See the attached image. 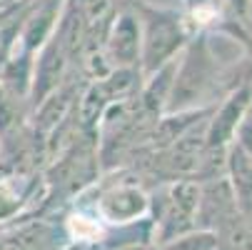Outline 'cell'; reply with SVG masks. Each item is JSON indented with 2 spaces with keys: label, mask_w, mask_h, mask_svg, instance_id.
Segmentation results:
<instances>
[{
  "label": "cell",
  "mask_w": 252,
  "mask_h": 250,
  "mask_svg": "<svg viewBox=\"0 0 252 250\" xmlns=\"http://www.w3.org/2000/svg\"><path fill=\"white\" fill-rule=\"evenodd\" d=\"M227 78L230 70L222 65L220 55L215 53L210 35L195 33L177 58L172 88L165 103V115L212 108L215 105L212 98L220 93Z\"/></svg>",
  "instance_id": "cell-1"
},
{
  "label": "cell",
  "mask_w": 252,
  "mask_h": 250,
  "mask_svg": "<svg viewBox=\"0 0 252 250\" xmlns=\"http://www.w3.org/2000/svg\"><path fill=\"white\" fill-rule=\"evenodd\" d=\"M140 23V75L148 78L185 50L192 28L183 10L150 5L148 0H127Z\"/></svg>",
  "instance_id": "cell-2"
},
{
  "label": "cell",
  "mask_w": 252,
  "mask_h": 250,
  "mask_svg": "<svg viewBox=\"0 0 252 250\" xmlns=\"http://www.w3.org/2000/svg\"><path fill=\"white\" fill-rule=\"evenodd\" d=\"M100 53L110 70H140V23L127 0H120L107 23Z\"/></svg>",
  "instance_id": "cell-3"
},
{
  "label": "cell",
  "mask_w": 252,
  "mask_h": 250,
  "mask_svg": "<svg viewBox=\"0 0 252 250\" xmlns=\"http://www.w3.org/2000/svg\"><path fill=\"white\" fill-rule=\"evenodd\" d=\"M95 215L107 228L140 223L150 215V195L137 183H115L97 195Z\"/></svg>",
  "instance_id": "cell-4"
},
{
  "label": "cell",
  "mask_w": 252,
  "mask_h": 250,
  "mask_svg": "<svg viewBox=\"0 0 252 250\" xmlns=\"http://www.w3.org/2000/svg\"><path fill=\"white\" fill-rule=\"evenodd\" d=\"M252 103V83L242 80L237 83L220 105H215L207 123H205V148H230V143L235 138V130L240 120L245 118L247 108Z\"/></svg>",
  "instance_id": "cell-5"
},
{
  "label": "cell",
  "mask_w": 252,
  "mask_h": 250,
  "mask_svg": "<svg viewBox=\"0 0 252 250\" xmlns=\"http://www.w3.org/2000/svg\"><path fill=\"white\" fill-rule=\"evenodd\" d=\"M183 13L192 33H215L225 18L220 0H183Z\"/></svg>",
  "instance_id": "cell-6"
},
{
  "label": "cell",
  "mask_w": 252,
  "mask_h": 250,
  "mask_svg": "<svg viewBox=\"0 0 252 250\" xmlns=\"http://www.w3.org/2000/svg\"><path fill=\"white\" fill-rule=\"evenodd\" d=\"M218 248H220L218 235L212 230H202V228H195L167 243H160V250H218Z\"/></svg>",
  "instance_id": "cell-7"
},
{
  "label": "cell",
  "mask_w": 252,
  "mask_h": 250,
  "mask_svg": "<svg viewBox=\"0 0 252 250\" xmlns=\"http://www.w3.org/2000/svg\"><path fill=\"white\" fill-rule=\"evenodd\" d=\"M25 195L10 183V178L0 180V220H10L15 213L20 210Z\"/></svg>",
  "instance_id": "cell-8"
},
{
  "label": "cell",
  "mask_w": 252,
  "mask_h": 250,
  "mask_svg": "<svg viewBox=\"0 0 252 250\" xmlns=\"http://www.w3.org/2000/svg\"><path fill=\"white\" fill-rule=\"evenodd\" d=\"M232 143L252 160V103H250V108H247L245 118L240 120V125H237V130H235Z\"/></svg>",
  "instance_id": "cell-9"
},
{
  "label": "cell",
  "mask_w": 252,
  "mask_h": 250,
  "mask_svg": "<svg viewBox=\"0 0 252 250\" xmlns=\"http://www.w3.org/2000/svg\"><path fill=\"white\" fill-rule=\"evenodd\" d=\"M227 18H235L240 23H252V0H220Z\"/></svg>",
  "instance_id": "cell-10"
},
{
  "label": "cell",
  "mask_w": 252,
  "mask_h": 250,
  "mask_svg": "<svg viewBox=\"0 0 252 250\" xmlns=\"http://www.w3.org/2000/svg\"><path fill=\"white\" fill-rule=\"evenodd\" d=\"M118 250H160V245H148V243H135V245H125V248H118Z\"/></svg>",
  "instance_id": "cell-11"
}]
</instances>
